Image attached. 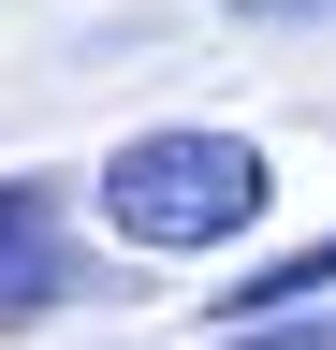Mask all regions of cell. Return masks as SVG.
Listing matches in <instances>:
<instances>
[{"mask_svg": "<svg viewBox=\"0 0 336 350\" xmlns=\"http://www.w3.org/2000/svg\"><path fill=\"white\" fill-rule=\"evenodd\" d=\"M73 292H88V248L59 234V190L44 175H0V336L59 321Z\"/></svg>", "mask_w": 336, "mask_h": 350, "instance_id": "cell-2", "label": "cell"}, {"mask_svg": "<svg viewBox=\"0 0 336 350\" xmlns=\"http://www.w3.org/2000/svg\"><path fill=\"white\" fill-rule=\"evenodd\" d=\"M220 350H336V321H248V336H220Z\"/></svg>", "mask_w": 336, "mask_h": 350, "instance_id": "cell-4", "label": "cell"}, {"mask_svg": "<svg viewBox=\"0 0 336 350\" xmlns=\"http://www.w3.org/2000/svg\"><path fill=\"white\" fill-rule=\"evenodd\" d=\"M263 146H248V131H132V146H117L103 175H88V219L117 248H146V262H205V248H234L248 219H263Z\"/></svg>", "mask_w": 336, "mask_h": 350, "instance_id": "cell-1", "label": "cell"}, {"mask_svg": "<svg viewBox=\"0 0 336 350\" xmlns=\"http://www.w3.org/2000/svg\"><path fill=\"white\" fill-rule=\"evenodd\" d=\"M234 15H322V0H234Z\"/></svg>", "mask_w": 336, "mask_h": 350, "instance_id": "cell-5", "label": "cell"}, {"mask_svg": "<svg viewBox=\"0 0 336 350\" xmlns=\"http://www.w3.org/2000/svg\"><path fill=\"white\" fill-rule=\"evenodd\" d=\"M322 292H336V234H322V248H278V262H248L220 306H234V336H248V321H307Z\"/></svg>", "mask_w": 336, "mask_h": 350, "instance_id": "cell-3", "label": "cell"}]
</instances>
